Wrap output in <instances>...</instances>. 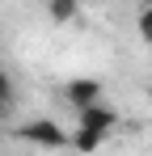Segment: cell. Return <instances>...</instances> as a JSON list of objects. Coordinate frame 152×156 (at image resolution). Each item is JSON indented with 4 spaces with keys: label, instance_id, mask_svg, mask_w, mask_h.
Returning a JSON list of instances; mask_svg holds the SVG:
<instances>
[{
    "label": "cell",
    "instance_id": "cell-1",
    "mask_svg": "<svg viewBox=\"0 0 152 156\" xmlns=\"http://www.w3.org/2000/svg\"><path fill=\"white\" fill-rule=\"evenodd\" d=\"M21 144H38V148H68V131L55 118H30L25 127H17Z\"/></svg>",
    "mask_w": 152,
    "mask_h": 156
},
{
    "label": "cell",
    "instance_id": "cell-2",
    "mask_svg": "<svg viewBox=\"0 0 152 156\" xmlns=\"http://www.w3.org/2000/svg\"><path fill=\"white\" fill-rule=\"evenodd\" d=\"M76 127L80 131H93V135H110V131L118 127V110L110 101H93V105H85V110H76Z\"/></svg>",
    "mask_w": 152,
    "mask_h": 156
},
{
    "label": "cell",
    "instance_id": "cell-3",
    "mask_svg": "<svg viewBox=\"0 0 152 156\" xmlns=\"http://www.w3.org/2000/svg\"><path fill=\"white\" fill-rule=\"evenodd\" d=\"M63 97H68V101H72L76 110H85V105L101 101V80H89V76H80V80H68Z\"/></svg>",
    "mask_w": 152,
    "mask_h": 156
},
{
    "label": "cell",
    "instance_id": "cell-4",
    "mask_svg": "<svg viewBox=\"0 0 152 156\" xmlns=\"http://www.w3.org/2000/svg\"><path fill=\"white\" fill-rule=\"evenodd\" d=\"M101 144H106L101 135H93V131H80V127H76L72 135H68V148H76L80 156H93V152L101 148Z\"/></svg>",
    "mask_w": 152,
    "mask_h": 156
},
{
    "label": "cell",
    "instance_id": "cell-5",
    "mask_svg": "<svg viewBox=\"0 0 152 156\" xmlns=\"http://www.w3.org/2000/svg\"><path fill=\"white\" fill-rule=\"evenodd\" d=\"M47 17L51 21H76V17H80V4H76V0H51Z\"/></svg>",
    "mask_w": 152,
    "mask_h": 156
},
{
    "label": "cell",
    "instance_id": "cell-6",
    "mask_svg": "<svg viewBox=\"0 0 152 156\" xmlns=\"http://www.w3.org/2000/svg\"><path fill=\"white\" fill-rule=\"evenodd\" d=\"M135 30H139V38L152 47V4H144V9L135 13Z\"/></svg>",
    "mask_w": 152,
    "mask_h": 156
},
{
    "label": "cell",
    "instance_id": "cell-7",
    "mask_svg": "<svg viewBox=\"0 0 152 156\" xmlns=\"http://www.w3.org/2000/svg\"><path fill=\"white\" fill-rule=\"evenodd\" d=\"M13 110V80H9V72L0 68V118Z\"/></svg>",
    "mask_w": 152,
    "mask_h": 156
},
{
    "label": "cell",
    "instance_id": "cell-8",
    "mask_svg": "<svg viewBox=\"0 0 152 156\" xmlns=\"http://www.w3.org/2000/svg\"><path fill=\"white\" fill-rule=\"evenodd\" d=\"M148 97H152V84H148Z\"/></svg>",
    "mask_w": 152,
    "mask_h": 156
}]
</instances>
